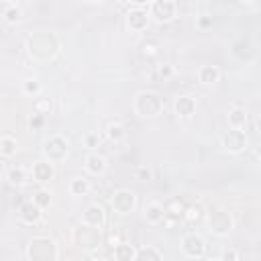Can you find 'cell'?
<instances>
[{"label": "cell", "mask_w": 261, "mask_h": 261, "mask_svg": "<svg viewBox=\"0 0 261 261\" xmlns=\"http://www.w3.org/2000/svg\"><path fill=\"white\" fill-rule=\"evenodd\" d=\"M161 108H163V102L155 92H139L135 98V110L139 116H145V118L157 116Z\"/></svg>", "instance_id": "1"}, {"label": "cell", "mask_w": 261, "mask_h": 261, "mask_svg": "<svg viewBox=\"0 0 261 261\" xmlns=\"http://www.w3.org/2000/svg\"><path fill=\"white\" fill-rule=\"evenodd\" d=\"M27 257H29V259H41V261L57 259L55 243H53L49 237H35V239H31V243H29Z\"/></svg>", "instance_id": "2"}, {"label": "cell", "mask_w": 261, "mask_h": 261, "mask_svg": "<svg viewBox=\"0 0 261 261\" xmlns=\"http://www.w3.org/2000/svg\"><path fill=\"white\" fill-rule=\"evenodd\" d=\"M67 151H69V143H67V139H63L61 135L49 137V139L45 141V145H43V153H45V157H47L51 163L65 159V157H67Z\"/></svg>", "instance_id": "3"}, {"label": "cell", "mask_w": 261, "mask_h": 261, "mask_svg": "<svg viewBox=\"0 0 261 261\" xmlns=\"http://www.w3.org/2000/svg\"><path fill=\"white\" fill-rule=\"evenodd\" d=\"M181 253L188 259H200L206 253V243L198 234H186L181 239Z\"/></svg>", "instance_id": "4"}, {"label": "cell", "mask_w": 261, "mask_h": 261, "mask_svg": "<svg viewBox=\"0 0 261 261\" xmlns=\"http://www.w3.org/2000/svg\"><path fill=\"white\" fill-rule=\"evenodd\" d=\"M110 204H112V210H114L116 214H128V212H133V208L137 206V196H135L130 190H118V192L112 196Z\"/></svg>", "instance_id": "5"}, {"label": "cell", "mask_w": 261, "mask_h": 261, "mask_svg": "<svg viewBox=\"0 0 261 261\" xmlns=\"http://www.w3.org/2000/svg\"><path fill=\"white\" fill-rule=\"evenodd\" d=\"M175 12H177V6H175V0H153L151 2V14L161 20V22H169L175 18Z\"/></svg>", "instance_id": "6"}, {"label": "cell", "mask_w": 261, "mask_h": 261, "mask_svg": "<svg viewBox=\"0 0 261 261\" xmlns=\"http://www.w3.org/2000/svg\"><path fill=\"white\" fill-rule=\"evenodd\" d=\"M208 222H210V230H212L214 234H218V237L228 234L230 228H232V218L228 216V212H222V210L210 212Z\"/></svg>", "instance_id": "7"}, {"label": "cell", "mask_w": 261, "mask_h": 261, "mask_svg": "<svg viewBox=\"0 0 261 261\" xmlns=\"http://www.w3.org/2000/svg\"><path fill=\"white\" fill-rule=\"evenodd\" d=\"M222 147L230 153H241L247 147V135L243 128H230L224 137H222Z\"/></svg>", "instance_id": "8"}, {"label": "cell", "mask_w": 261, "mask_h": 261, "mask_svg": "<svg viewBox=\"0 0 261 261\" xmlns=\"http://www.w3.org/2000/svg\"><path fill=\"white\" fill-rule=\"evenodd\" d=\"M126 24H128L130 31H143V29H147V24H149V14H147V10H143L141 6L128 10V12H126Z\"/></svg>", "instance_id": "9"}, {"label": "cell", "mask_w": 261, "mask_h": 261, "mask_svg": "<svg viewBox=\"0 0 261 261\" xmlns=\"http://www.w3.org/2000/svg\"><path fill=\"white\" fill-rule=\"evenodd\" d=\"M82 222H84L86 226H92V228L100 226V224L104 222V208H102L100 204H90V206L84 210V214H82Z\"/></svg>", "instance_id": "10"}, {"label": "cell", "mask_w": 261, "mask_h": 261, "mask_svg": "<svg viewBox=\"0 0 261 261\" xmlns=\"http://www.w3.org/2000/svg\"><path fill=\"white\" fill-rule=\"evenodd\" d=\"M173 110L181 118H190L196 112V100L192 96H177L173 100Z\"/></svg>", "instance_id": "11"}, {"label": "cell", "mask_w": 261, "mask_h": 261, "mask_svg": "<svg viewBox=\"0 0 261 261\" xmlns=\"http://www.w3.org/2000/svg\"><path fill=\"white\" fill-rule=\"evenodd\" d=\"M198 80L202 86H214L220 82V69L216 65H202L198 69Z\"/></svg>", "instance_id": "12"}, {"label": "cell", "mask_w": 261, "mask_h": 261, "mask_svg": "<svg viewBox=\"0 0 261 261\" xmlns=\"http://www.w3.org/2000/svg\"><path fill=\"white\" fill-rule=\"evenodd\" d=\"M86 171L92 175H102L106 171V159L98 153H92L86 157Z\"/></svg>", "instance_id": "13"}, {"label": "cell", "mask_w": 261, "mask_h": 261, "mask_svg": "<svg viewBox=\"0 0 261 261\" xmlns=\"http://www.w3.org/2000/svg\"><path fill=\"white\" fill-rule=\"evenodd\" d=\"M31 171H33V177H35L37 181L45 184V181H49V179L53 177V163H51V161H39V163L33 165Z\"/></svg>", "instance_id": "14"}, {"label": "cell", "mask_w": 261, "mask_h": 261, "mask_svg": "<svg viewBox=\"0 0 261 261\" xmlns=\"http://www.w3.org/2000/svg\"><path fill=\"white\" fill-rule=\"evenodd\" d=\"M43 208L39 206V204H35V202H27V204H22L20 206V218H22V222H27V224H33V222H37L39 218H41V212Z\"/></svg>", "instance_id": "15"}, {"label": "cell", "mask_w": 261, "mask_h": 261, "mask_svg": "<svg viewBox=\"0 0 261 261\" xmlns=\"http://www.w3.org/2000/svg\"><path fill=\"white\" fill-rule=\"evenodd\" d=\"M145 218L149 224H159L165 218V208L159 202H151L145 206Z\"/></svg>", "instance_id": "16"}, {"label": "cell", "mask_w": 261, "mask_h": 261, "mask_svg": "<svg viewBox=\"0 0 261 261\" xmlns=\"http://www.w3.org/2000/svg\"><path fill=\"white\" fill-rule=\"evenodd\" d=\"M228 126L230 128H245L247 126V112L245 108H232L228 112Z\"/></svg>", "instance_id": "17"}, {"label": "cell", "mask_w": 261, "mask_h": 261, "mask_svg": "<svg viewBox=\"0 0 261 261\" xmlns=\"http://www.w3.org/2000/svg\"><path fill=\"white\" fill-rule=\"evenodd\" d=\"M90 192V181L86 177H73L69 181V194L71 196H86Z\"/></svg>", "instance_id": "18"}, {"label": "cell", "mask_w": 261, "mask_h": 261, "mask_svg": "<svg viewBox=\"0 0 261 261\" xmlns=\"http://www.w3.org/2000/svg\"><path fill=\"white\" fill-rule=\"evenodd\" d=\"M16 149H18V143H16L14 137L4 135V137L0 139V153H2L4 157H12V155L16 153Z\"/></svg>", "instance_id": "19"}, {"label": "cell", "mask_w": 261, "mask_h": 261, "mask_svg": "<svg viewBox=\"0 0 261 261\" xmlns=\"http://www.w3.org/2000/svg\"><path fill=\"white\" fill-rule=\"evenodd\" d=\"M27 179V169L22 165H16V167H10L8 169V181L12 186H22Z\"/></svg>", "instance_id": "20"}, {"label": "cell", "mask_w": 261, "mask_h": 261, "mask_svg": "<svg viewBox=\"0 0 261 261\" xmlns=\"http://www.w3.org/2000/svg\"><path fill=\"white\" fill-rule=\"evenodd\" d=\"M106 135H108V139L110 141H114V143H118V141H122L124 139V126L120 124V122H110L108 126H106Z\"/></svg>", "instance_id": "21"}, {"label": "cell", "mask_w": 261, "mask_h": 261, "mask_svg": "<svg viewBox=\"0 0 261 261\" xmlns=\"http://www.w3.org/2000/svg\"><path fill=\"white\" fill-rule=\"evenodd\" d=\"M135 259H155V261H159V259H163V253L153 249V247H141V249L135 251Z\"/></svg>", "instance_id": "22"}, {"label": "cell", "mask_w": 261, "mask_h": 261, "mask_svg": "<svg viewBox=\"0 0 261 261\" xmlns=\"http://www.w3.org/2000/svg\"><path fill=\"white\" fill-rule=\"evenodd\" d=\"M20 8L16 6V4H8L6 8H4V12H2V16H4V20L8 22V24H16L18 20H20Z\"/></svg>", "instance_id": "23"}, {"label": "cell", "mask_w": 261, "mask_h": 261, "mask_svg": "<svg viewBox=\"0 0 261 261\" xmlns=\"http://www.w3.org/2000/svg\"><path fill=\"white\" fill-rule=\"evenodd\" d=\"M114 259H135V249L130 245H124V243H118L114 247Z\"/></svg>", "instance_id": "24"}, {"label": "cell", "mask_w": 261, "mask_h": 261, "mask_svg": "<svg viewBox=\"0 0 261 261\" xmlns=\"http://www.w3.org/2000/svg\"><path fill=\"white\" fill-rule=\"evenodd\" d=\"M22 92H24L27 96H37V94H41V84H39V80H33V77L24 80V82H22Z\"/></svg>", "instance_id": "25"}, {"label": "cell", "mask_w": 261, "mask_h": 261, "mask_svg": "<svg viewBox=\"0 0 261 261\" xmlns=\"http://www.w3.org/2000/svg\"><path fill=\"white\" fill-rule=\"evenodd\" d=\"M184 218L194 222V220H200L202 218V208L200 206H190V208H184Z\"/></svg>", "instance_id": "26"}, {"label": "cell", "mask_w": 261, "mask_h": 261, "mask_svg": "<svg viewBox=\"0 0 261 261\" xmlns=\"http://www.w3.org/2000/svg\"><path fill=\"white\" fill-rule=\"evenodd\" d=\"M35 204H39L41 208H47L49 204H51V196H49V192H45V190H41V192H37L35 194V200H33Z\"/></svg>", "instance_id": "27"}, {"label": "cell", "mask_w": 261, "mask_h": 261, "mask_svg": "<svg viewBox=\"0 0 261 261\" xmlns=\"http://www.w3.org/2000/svg\"><path fill=\"white\" fill-rule=\"evenodd\" d=\"M98 143H100V139H98V135H96V133H88V135L84 137V145H86L88 149L98 147Z\"/></svg>", "instance_id": "28"}, {"label": "cell", "mask_w": 261, "mask_h": 261, "mask_svg": "<svg viewBox=\"0 0 261 261\" xmlns=\"http://www.w3.org/2000/svg\"><path fill=\"white\" fill-rule=\"evenodd\" d=\"M220 259H224V261H237L239 259V253L237 251H224L220 255Z\"/></svg>", "instance_id": "29"}, {"label": "cell", "mask_w": 261, "mask_h": 261, "mask_svg": "<svg viewBox=\"0 0 261 261\" xmlns=\"http://www.w3.org/2000/svg\"><path fill=\"white\" fill-rule=\"evenodd\" d=\"M137 177H139V179H149V177H151V171H149L147 167H139V169H137Z\"/></svg>", "instance_id": "30"}, {"label": "cell", "mask_w": 261, "mask_h": 261, "mask_svg": "<svg viewBox=\"0 0 261 261\" xmlns=\"http://www.w3.org/2000/svg\"><path fill=\"white\" fill-rule=\"evenodd\" d=\"M169 73H171V67H169V65H163V67L159 69V75H161V77H167Z\"/></svg>", "instance_id": "31"}, {"label": "cell", "mask_w": 261, "mask_h": 261, "mask_svg": "<svg viewBox=\"0 0 261 261\" xmlns=\"http://www.w3.org/2000/svg\"><path fill=\"white\" fill-rule=\"evenodd\" d=\"M108 243H110V247H112V249H114V247H116V245H118V243H120V239H118V237H116V234H110V237H108Z\"/></svg>", "instance_id": "32"}, {"label": "cell", "mask_w": 261, "mask_h": 261, "mask_svg": "<svg viewBox=\"0 0 261 261\" xmlns=\"http://www.w3.org/2000/svg\"><path fill=\"white\" fill-rule=\"evenodd\" d=\"M208 24H212V18H208V16L200 18V27H208Z\"/></svg>", "instance_id": "33"}, {"label": "cell", "mask_w": 261, "mask_h": 261, "mask_svg": "<svg viewBox=\"0 0 261 261\" xmlns=\"http://www.w3.org/2000/svg\"><path fill=\"white\" fill-rule=\"evenodd\" d=\"M130 2H133V4H137V6H143V4H147L149 0H130Z\"/></svg>", "instance_id": "34"}, {"label": "cell", "mask_w": 261, "mask_h": 261, "mask_svg": "<svg viewBox=\"0 0 261 261\" xmlns=\"http://www.w3.org/2000/svg\"><path fill=\"white\" fill-rule=\"evenodd\" d=\"M241 2H245V4H253V2H257V0H241Z\"/></svg>", "instance_id": "35"}, {"label": "cell", "mask_w": 261, "mask_h": 261, "mask_svg": "<svg viewBox=\"0 0 261 261\" xmlns=\"http://www.w3.org/2000/svg\"><path fill=\"white\" fill-rule=\"evenodd\" d=\"M6 2H8V4H16L18 0H6Z\"/></svg>", "instance_id": "36"}, {"label": "cell", "mask_w": 261, "mask_h": 261, "mask_svg": "<svg viewBox=\"0 0 261 261\" xmlns=\"http://www.w3.org/2000/svg\"><path fill=\"white\" fill-rule=\"evenodd\" d=\"M118 2H122V4H126V2H130V0H118Z\"/></svg>", "instance_id": "37"}, {"label": "cell", "mask_w": 261, "mask_h": 261, "mask_svg": "<svg viewBox=\"0 0 261 261\" xmlns=\"http://www.w3.org/2000/svg\"><path fill=\"white\" fill-rule=\"evenodd\" d=\"M86 2H100V0H86Z\"/></svg>", "instance_id": "38"}, {"label": "cell", "mask_w": 261, "mask_h": 261, "mask_svg": "<svg viewBox=\"0 0 261 261\" xmlns=\"http://www.w3.org/2000/svg\"><path fill=\"white\" fill-rule=\"evenodd\" d=\"M0 177H2V173H0Z\"/></svg>", "instance_id": "39"}]
</instances>
